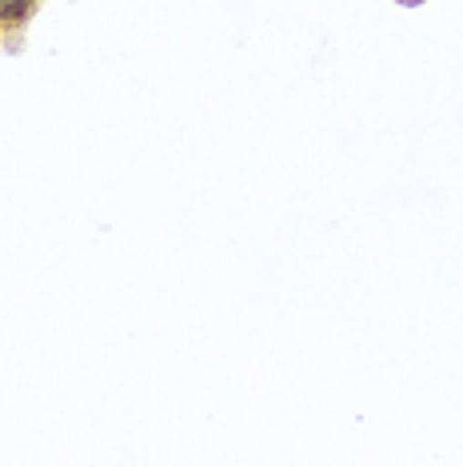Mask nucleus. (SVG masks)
I'll use <instances>...</instances> for the list:
<instances>
[{
	"mask_svg": "<svg viewBox=\"0 0 463 467\" xmlns=\"http://www.w3.org/2000/svg\"><path fill=\"white\" fill-rule=\"evenodd\" d=\"M36 13V0H5L0 5V28H25Z\"/></svg>",
	"mask_w": 463,
	"mask_h": 467,
	"instance_id": "nucleus-1",
	"label": "nucleus"
},
{
	"mask_svg": "<svg viewBox=\"0 0 463 467\" xmlns=\"http://www.w3.org/2000/svg\"><path fill=\"white\" fill-rule=\"evenodd\" d=\"M0 5H5V0H0Z\"/></svg>",
	"mask_w": 463,
	"mask_h": 467,
	"instance_id": "nucleus-2",
	"label": "nucleus"
}]
</instances>
